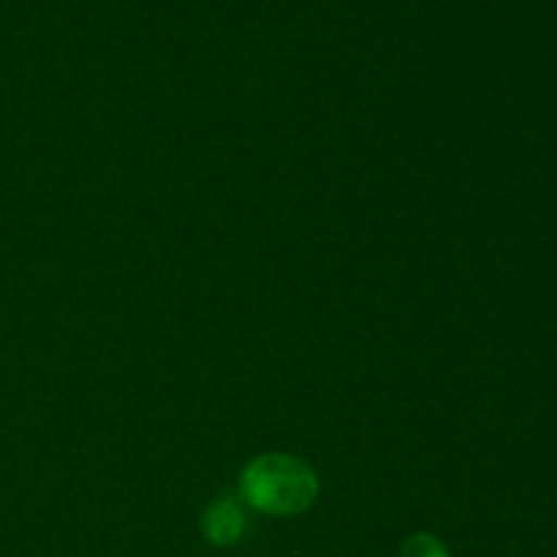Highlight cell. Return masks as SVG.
Here are the masks:
<instances>
[{
    "instance_id": "obj_1",
    "label": "cell",
    "mask_w": 557,
    "mask_h": 557,
    "mask_svg": "<svg viewBox=\"0 0 557 557\" xmlns=\"http://www.w3.org/2000/svg\"><path fill=\"white\" fill-rule=\"evenodd\" d=\"M239 495L245 504L264 515H302L319 498V479L297 457L264 455L243 471Z\"/></svg>"
},
{
    "instance_id": "obj_2",
    "label": "cell",
    "mask_w": 557,
    "mask_h": 557,
    "mask_svg": "<svg viewBox=\"0 0 557 557\" xmlns=\"http://www.w3.org/2000/svg\"><path fill=\"white\" fill-rule=\"evenodd\" d=\"M205 539L215 547H232L245 533V511L234 498H221L205 511L201 520Z\"/></svg>"
},
{
    "instance_id": "obj_3",
    "label": "cell",
    "mask_w": 557,
    "mask_h": 557,
    "mask_svg": "<svg viewBox=\"0 0 557 557\" xmlns=\"http://www.w3.org/2000/svg\"><path fill=\"white\" fill-rule=\"evenodd\" d=\"M400 557H451L446 544L435 539L433 533H413L403 542Z\"/></svg>"
}]
</instances>
